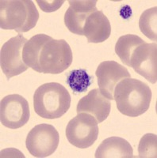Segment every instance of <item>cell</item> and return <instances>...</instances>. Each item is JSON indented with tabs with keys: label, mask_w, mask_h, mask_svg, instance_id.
<instances>
[{
	"label": "cell",
	"mask_w": 157,
	"mask_h": 158,
	"mask_svg": "<svg viewBox=\"0 0 157 158\" xmlns=\"http://www.w3.org/2000/svg\"><path fill=\"white\" fill-rule=\"evenodd\" d=\"M30 116L28 101L19 94H11L0 104L1 123L10 129H18L27 123Z\"/></svg>",
	"instance_id": "8"
},
{
	"label": "cell",
	"mask_w": 157,
	"mask_h": 158,
	"mask_svg": "<svg viewBox=\"0 0 157 158\" xmlns=\"http://www.w3.org/2000/svg\"><path fill=\"white\" fill-rule=\"evenodd\" d=\"M111 104L109 99L102 94L99 89H94L81 98L77 104L76 112H85L93 115L98 123H102L110 113Z\"/></svg>",
	"instance_id": "12"
},
{
	"label": "cell",
	"mask_w": 157,
	"mask_h": 158,
	"mask_svg": "<svg viewBox=\"0 0 157 158\" xmlns=\"http://www.w3.org/2000/svg\"><path fill=\"white\" fill-rule=\"evenodd\" d=\"M96 76L99 90L104 97L114 101V92L116 85L123 79L131 77L125 67L115 61H104L96 70Z\"/></svg>",
	"instance_id": "10"
},
{
	"label": "cell",
	"mask_w": 157,
	"mask_h": 158,
	"mask_svg": "<svg viewBox=\"0 0 157 158\" xmlns=\"http://www.w3.org/2000/svg\"><path fill=\"white\" fill-rule=\"evenodd\" d=\"M97 119L88 113H78L68 123L65 134L69 142L79 149H87L98 139L99 130Z\"/></svg>",
	"instance_id": "5"
},
{
	"label": "cell",
	"mask_w": 157,
	"mask_h": 158,
	"mask_svg": "<svg viewBox=\"0 0 157 158\" xmlns=\"http://www.w3.org/2000/svg\"><path fill=\"white\" fill-rule=\"evenodd\" d=\"M96 158H132L133 149L129 142L119 137H110L102 141L98 147Z\"/></svg>",
	"instance_id": "14"
},
{
	"label": "cell",
	"mask_w": 157,
	"mask_h": 158,
	"mask_svg": "<svg viewBox=\"0 0 157 158\" xmlns=\"http://www.w3.org/2000/svg\"><path fill=\"white\" fill-rule=\"evenodd\" d=\"M51 36L46 34H37L31 37L24 45L22 58L28 67L37 72L38 56L41 47Z\"/></svg>",
	"instance_id": "15"
},
{
	"label": "cell",
	"mask_w": 157,
	"mask_h": 158,
	"mask_svg": "<svg viewBox=\"0 0 157 158\" xmlns=\"http://www.w3.org/2000/svg\"><path fill=\"white\" fill-rule=\"evenodd\" d=\"M141 32L152 41L157 40V7L150 8L142 13L139 20Z\"/></svg>",
	"instance_id": "17"
},
{
	"label": "cell",
	"mask_w": 157,
	"mask_h": 158,
	"mask_svg": "<svg viewBox=\"0 0 157 158\" xmlns=\"http://www.w3.org/2000/svg\"><path fill=\"white\" fill-rule=\"evenodd\" d=\"M39 12L30 0H1L0 27L4 30L26 32L36 26Z\"/></svg>",
	"instance_id": "3"
},
{
	"label": "cell",
	"mask_w": 157,
	"mask_h": 158,
	"mask_svg": "<svg viewBox=\"0 0 157 158\" xmlns=\"http://www.w3.org/2000/svg\"><path fill=\"white\" fill-rule=\"evenodd\" d=\"M71 95L63 85L57 82L41 85L33 95V108L39 116L54 119L63 116L70 108Z\"/></svg>",
	"instance_id": "2"
},
{
	"label": "cell",
	"mask_w": 157,
	"mask_h": 158,
	"mask_svg": "<svg viewBox=\"0 0 157 158\" xmlns=\"http://www.w3.org/2000/svg\"><path fill=\"white\" fill-rule=\"evenodd\" d=\"M27 41L22 35L18 34L11 38L1 48V69L7 79L22 74L29 68L22 58L24 45Z\"/></svg>",
	"instance_id": "7"
},
{
	"label": "cell",
	"mask_w": 157,
	"mask_h": 158,
	"mask_svg": "<svg viewBox=\"0 0 157 158\" xmlns=\"http://www.w3.org/2000/svg\"><path fill=\"white\" fill-rule=\"evenodd\" d=\"M66 82L76 94H82L87 90L92 82V77L84 69L74 70L69 72Z\"/></svg>",
	"instance_id": "18"
},
{
	"label": "cell",
	"mask_w": 157,
	"mask_h": 158,
	"mask_svg": "<svg viewBox=\"0 0 157 158\" xmlns=\"http://www.w3.org/2000/svg\"><path fill=\"white\" fill-rule=\"evenodd\" d=\"M145 43L140 36L127 34L121 36L115 45V52L124 64L130 67V58L133 51L140 45Z\"/></svg>",
	"instance_id": "16"
},
{
	"label": "cell",
	"mask_w": 157,
	"mask_h": 158,
	"mask_svg": "<svg viewBox=\"0 0 157 158\" xmlns=\"http://www.w3.org/2000/svg\"><path fill=\"white\" fill-rule=\"evenodd\" d=\"M139 157H157V135L146 134L142 137L138 146Z\"/></svg>",
	"instance_id": "19"
},
{
	"label": "cell",
	"mask_w": 157,
	"mask_h": 158,
	"mask_svg": "<svg viewBox=\"0 0 157 158\" xmlns=\"http://www.w3.org/2000/svg\"><path fill=\"white\" fill-rule=\"evenodd\" d=\"M114 98L117 109L123 115L137 117L145 113L152 101V90L138 79H123L114 89Z\"/></svg>",
	"instance_id": "1"
},
{
	"label": "cell",
	"mask_w": 157,
	"mask_h": 158,
	"mask_svg": "<svg viewBox=\"0 0 157 158\" xmlns=\"http://www.w3.org/2000/svg\"><path fill=\"white\" fill-rule=\"evenodd\" d=\"M130 67L149 82L157 81V45L144 43L133 51L130 58Z\"/></svg>",
	"instance_id": "9"
},
{
	"label": "cell",
	"mask_w": 157,
	"mask_h": 158,
	"mask_svg": "<svg viewBox=\"0 0 157 158\" xmlns=\"http://www.w3.org/2000/svg\"><path fill=\"white\" fill-rule=\"evenodd\" d=\"M73 55L70 46L64 40L51 37L41 47L38 56L37 72L59 74L71 66Z\"/></svg>",
	"instance_id": "4"
},
{
	"label": "cell",
	"mask_w": 157,
	"mask_h": 158,
	"mask_svg": "<svg viewBox=\"0 0 157 158\" xmlns=\"http://www.w3.org/2000/svg\"><path fill=\"white\" fill-rule=\"evenodd\" d=\"M60 135L52 125L41 123L37 125L28 134L25 146L32 156L47 157L57 149Z\"/></svg>",
	"instance_id": "6"
},
{
	"label": "cell",
	"mask_w": 157,
	"mask_h": 158,
	"mask_svg": "<svg viewBox=\"0 0 157 158\" xmlns=\"http://www.w3.org/2000/svg\"><path fill=\"white\" fill-rule=\"evenodd\" d=\"M69 7L64 15V24L75 34L83 36L87 18L97 10L96 0H69Z\"/></svg>",
	"instance_id": "11"
},
{
	"label": "cell",
	"mask_w": 157,
	"mask_h": 158,
	"mask_svg": "<svg viewBox=\"0 0 157 158\" xmlns=\"http://www.w3.org/2000/svg\"><path fill=\"white\" fill-rule=\"evenodd\" d=\"M111 33V25L102 11L96 10L86 20L83 27V36L89 43H102Z\"/></svg>",
	"instance_id": "13"
},
{
	"label": "cell",
	"mask_w": 157,
	"mask_h": 158,
	"mask_svg": "<svg viewBox=\"0 0 157 158\" xmlns=\"http://www.w3.org/2000/svg\"><path fill=\"white\" fill-rule=\"evenodd\" d=\"M65 1L63 0H52V1H40V0H37L38 6H40L41 10L44 12H54L57 10L59 8L61 7L63 3H64Z\"/></svg>",
	"instance_id": "20"
}]
</instances>
